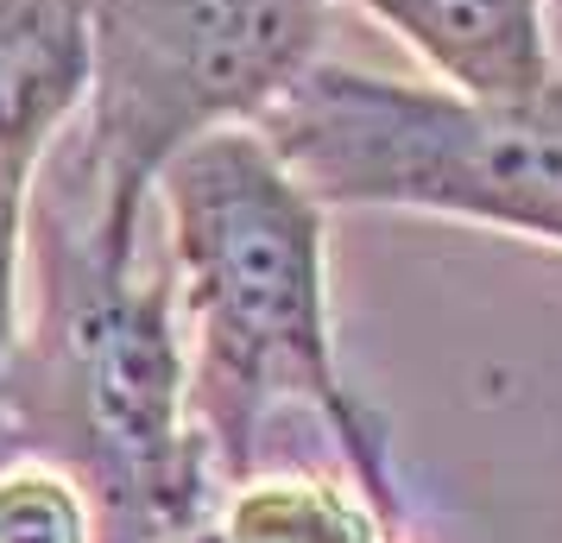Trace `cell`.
Listing matches in <instances>:
<instances>
[{
	"label": "cell",
	"mask_w": 562,
	"mask_h": 543,
	"mask_svg": "<svg viewBox=\"0 0 562 543\" xmlns=\"http://www.w3.org/2000/svg\"><path fill=\"white\" fill-rule=\"evenodd\" d=\"M38 323L26 329L0 411L38 430L70 467L102 543H183L209 531L215 455L190 405V341L171 279H139L77 208L32 215Z\"/></svg>",
	"instance_id": "obj_2"
},
{
	"label": "cell",
	"mask_w": 562,
	"mask_h": 543,
	"mask_svg": "<svg viewBox=\"0 0 562 543\" xmlns=\"http://www.w3.org/2000/svg\"><path fill=\"white\" fill-rule=\"evenodd\" d=\"M89 26L95 0H0V183H38L89 108Z\"/></svg>",
	"instance_id": "obj_6"
},
{
	"label": "cell",
	"mask_w": 562,
	"mask_h": 543,
	"mask_svg": "<svg viewBox=\"0 0 562 543\" xmlns=\"http://www.w3.org/2000/svg\"><path fill=\"white\" fill-rule=\"evenodd\" d=\"M38 183H0V398L13 386V366L26 348V253Z\"/></svg>",
	"instance_id": "obj_9"
},
{
	"label": "cell",
	"mask_w": 562,
	"mask_h": 543,
	"mask_svg": "<svg viewBox=\"0 0 562 543\" xmlns=\"http://www.w3.org/2000/svg\"><path fill=\"white\" fill-rule=\"evenodd\" d=\"M259 133L323 208H405L562 247V77L531 102L316 64Z\"/></svg>",
	"instance_id": "obj_3"
},
{
	"label": "cell",
	"mask_w": 562,
	"mask_h": 543,
	"mask_svg": "<svg viewBox=\"0 0 562 543\" xmlns=\"http://www.w3.org/2000/svg\"><path fill=\"white\" fill-rule=\"evenodd\" d=\"M335 0H95L82 108V228L139 259V222L178 152L259 127L323 64Z\"/></svg>",
	"instance_id": "obj_4"
},
{
	"label": "cell",
	"mask_w": 562,
	"mask_h": 543,
	"mask_svg": "<svg viewBox=\"0 0 562 543\" xmlns=\"http://www.w3.org/2000/svg\"><path fill=\"white\" fill-rule=\"evenodd\" d=\"M209 543H405L360 493L329 480H240Z\"/></svg>",
	"instance_id": "obj_7"
},
{
	"label": "cell",
	"mask_w": 562,
	"mask_h": 543,
	"mask_svg": "<svg viewBox=\"0 0 562 543\" xmlns=\"http://www.w3.org/2000/svg\"><path fill=\"white\" fill-rule=\"evenodd\" d=\"M171 285L190 341V405L215 474L254 480L266 417L304 405L335 437L355 493L405 531L385 417L348 386L329 316V208L259 127L178 152L158 178Z\"/></svg>",
	"instance_id": "obj_1"
},
{
	"label": "cell",
	"mask_w": 562,
	"mask_h": 543,
	"mask_svg": "<svg viewBox=\"0 0 562 543\" xmlns=\"http://www.w3.org/2000/svg\"><path fill=\"white\" fill-rule=\"evenodd\" d=\"M0 543H102L82 480L52 455L7 462L0 467Z\"/></svg>",
	"instance_id": "obj_8"
},
{
	"label": "cell",
	"mask_w": 562,
	"mask_h": 543,
	"mask_svg": "<svg viewBox=\"0 0 562 543\" xmlns=\"http://www.w3.org/2000/svg\"><path fill=\"white\" fill-rule=\"evenodd\" d=\"M398 32L442 89L468 102H531L557 70L550 0H348Z\"/></svg>",
	"instance_id": "obj_5"
}]
</instances>
